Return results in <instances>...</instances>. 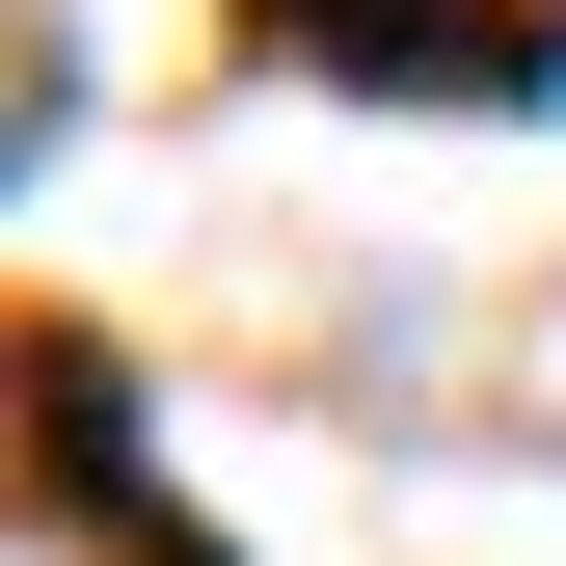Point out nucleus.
<instances>
[{
    "mask_svg": "<svg viewBox=\"0 0 566 566\" xmlns=\"http://www.w3.org/2000/svg\"><path fill=\"white\" fill-rule=\"evenodd\" d=\"M297 54H350V82H459V108H539V82H566V28H513V0H350V28H297Z\"/></svg>",
    "mask_w": 566,
    "mask_h": 566,
    "instance_id": "nucleus-1",
    "label": "nucleus"
}]
</instances>
